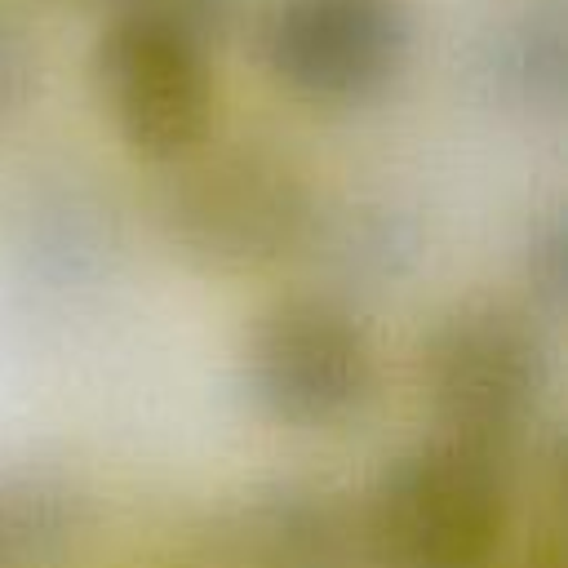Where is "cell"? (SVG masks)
<instances>
[{"label":"cell","mask_w":568,"mask_h":568,"mask_svg":"<svg viewBox=\"0 0 568 568\" xmlns=\"http://www.w3.org/2000/svg\"><path fill=\"white\" fill-rule=\"evenodd\" d=\"M510 528L493 453L439 439L395 457L368 488L359 546L377 568H488Z\"/></svg>","instance_id":"1"},{"label":"cell","mask_w":568,"mask_h":568,"mask_svg":"<svg viewBox=\"0 0 568 568\" xmlns=\"http://www.w3.org/2000/svg\"><path fill=\"white\" fill-rule=\"evenodd\" d=\"M169 169L160 222L169 244L200 271H262L311 235V191L302 173L266 146L244 142L209 151L204 142Z\"/></svg>","instance_id":"2"},{"label":"cell","mask_w":568,"mask_h":568,"mask_svg":"<svg viewBox=\"0 0 568 568\" xmlns=\"http://www.w3.org/2000/svg\"><path fill=\"white\" fill-rule=\"evenodd\" d=\"M253 404L293 430H333L364 413L377 386V351L364 320L320 293L271 302L244 342Z\"/></svg>","instance_id":"3"},{"label":"cell","mask_w":568,"mask_h":568,"mask_svg":"<svg viewBox=\"0 0 568 568\" xmlns=\"http://www.w3.org/2000/svg\"><path fill=\"white\" fill-rule=\"evenodd\" d=\"M93 75L133 155L169 169L209 142L213 67L209 44L195 36L142 13H115L93 49Z\"/></svg>","instance_id":"4"},{"label":"cell","mask_w":568,"mask_h":568,"mask_svg":"<svg viewBox=\"0 0 568 568\" xmlns=\"http://www.w3.org/2000/svg\"><path fill=\"white\" fill-rule=\"evenodd\" d=\"M422 382L448 439L497 453L528 426L546 386L541 337L510 306H462L430 333Z\"/></svg>","instance_id":"5"},{"label":"cell","mask_w":568,"mask_h":568,"mask_svg":"<svg viewBox=\"0 0 568 568\" xmlns=\"http://www.w3.org/2000/svg\"><path fill=\"white\" fill-rule=\"evenodd\" d=\"M408 44L399 0H271L257 22L271 80L311 106H359L386 93Z\"/></svg>","instance_id":"6"},{"label":"cell","mask_w":568,"mask_h":568,"mask_svg":"<svg viewBox=\"0 0 568 568\" xmlns=\"http://www.w3.org/2000/svg\"><path fill=\"white\" fill-rule=\"evenodd\" d=\"M359 519L315 484H275L226 528L231 568H355Z\"/></svg>","instance_id":"7"},{"label":"cell","mask_w":568,"mask_h":568,"mask_svg":"<svg viewBox=\"0 0 568 568\" xmlns=\"http://www.w3.org/2000/svg\"><path fill=\"white\" fill-rule=\"evenodd\" d=\"M497 89L528 106H559L568 75V27L559 0H537L510 13L488 53H484Z\"/></svg>","instance_id":"8"},{"label":"cell","mask_w":568,"mask_h":568,"mask_svg":"<svg viewBox=\"0 0 568 568\" xmlns=\"http://www.w3.org/2000/svg\"><path fill=\"white\" fill-rule=\"evenodd\" d=\"M115 13H142L155 22H169L213 49L235 27L240 0H115Z\"/></svg>","instance_id":"9"},{"label":"cell","mask_w":568,"mask_h":568,"mask_svg":"<svg viewBox=\"0 0 568 568\" xmlns=\"http://www.w3.org/2000/svg\"><path fill=\"white\" fill-rule=\"evenodd\" d=\"M31 84H36V49L27 31L9 13H0V120L27 102Z\"/></svg>","instance_id":"10"},{"label":"cell","mask_w":568,"mask_h":568,"mask_svg":"<svg viewBox=\"0 0 568 568\" xmlns=\"http://www.w3.org/2000/svg\"><path fill=\"white\" fill-rule=\"evenodd\" d=\"M138 568H178V564H138Z\"/></svg>","instance_id":"11"},{"label":"cell","mask_w":568,"mask_h":568,"mask_svg":"<svg viewBox=\"0 0 568 568\" xmlns=\"http://www.w3.org/2000/svg\"><path fill=\"white\" fill-rule=\"evenodd\" d=\"M0 555H4V524H0Z\"/></svg>","instance_id":"12"},{"label":"cell","mask_w":568,"mask_h":568,"mask_svg":"<svg viewBox=\"0 0 568 568\" xmlns=\"http://www.w3.org/2000/svg\"><path fill=\"white\" fill-rule=\"evenodd\" d=\"M541 568H550V564H541Z\"/></svg>","instance_id":"13"}]
</instances>
